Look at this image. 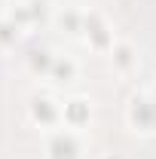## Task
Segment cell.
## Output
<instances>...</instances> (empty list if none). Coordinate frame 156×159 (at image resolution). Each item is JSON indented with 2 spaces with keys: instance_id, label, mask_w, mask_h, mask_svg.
<instances>
[{
  "instance_id": "1",
  "label": "cell",
  "mask_w": 156,
  "mask_h": 159,
  "mask_svg": "<svg viewBox=\"0 0 156 159\" xmlns=\"http://www.w3.org/2000/svg\"><path fill=\"white\" fill-rule=\"evenodd\" d=\"M28 116L34 125H40L43 132H55L61 129V101L49 92H34L31 101H28Z\"/></svg>"
},
{
  "instance_id": "2",
  "label": "cell",
  "mask_w": 156,
  "mask_h": 159,
  "mask_svg": "<svg viewBox=\"0 0 156 159\" xmlns=\"http://www.w3.org/2000/svg\"><path fill=\"white\" fill-rule=\"evenodd\" d=\"M126 119L129 125L141 132V135H153L156 132V98L147 92H135L129 98V107H126Z\"/></svg>"
},
{
  "instance_id": "3",
  "label": "cell",
  "mask_w": 156,
  "mask_h": 159,
  "mask_svg": "<svg viewBox=\"0 0 156 159\" xmlns=\"http://www.w3.org/2000/svg\"><path fill=\"white\" fill-rule=\"evenodd\" d=\"M46 159H83V141L74 129H55L46 141Z\"/></svg>"
},
{
  "instance_id": "4",
  "label": "cell",
  "mask_w": 156,
  "mask_h": 159,
  "mask_svg": "<svg viewBox=\"0 0 156 159\" xmlns=\"http://www.w3.org/2000/svg\"><path fill=\"white\" fill-rule=\"evenodd\" d=\"M107 61H110V70L117 77H132L138 70V64H141V55H138L132 40H117L107 49Z\"/></svg>"
},
{
  "instance_id": "5",
  "label": "cell",
  "mask_w": 156,
  "mask_h": 159,
  "mask_svg": "<svg viewBox=\"0 0 156 159\" xmlns=\"http://www.w3.org/2000/svg\"><path fill=\"white\" fill-rule=\"evenodd\" d=\"M83 37H86V43H89L95 52H104V55H107V49L117 43L113 31H110V25L101 19L98 12H86V21H83Z\"/></svg>"
},
{
  "instance_id": "6",
  "label": "cell",
  "mask_w": 156,
  "mask_h": 159,
  "mask_svg": "<svg viewBox=\"0 0 156 159\" xmlns=\"http://www.w3.org/2000/svg\"><path fill=\"white\" fill-rule=\"evenodd\" d=\"M92 119V104L86 98H71V101H61V122L64 129H74V132H83Z\"/></svg>"
},
{
  "instance_id": "7",
  "label": "cell",
  "mask_w": 156,
  "mask_h": 159,
  "mask_svg": "<svg viewBox=\"0 0 156 159\" xmlns=\"http://www.w3.org/2000/svg\"><path fill=\"white\" fill-rule=\"evenodd\" d=\"M83 21H86V12L74 9V6H64V9L55 12V25L67 34H83Z\"/></svg>"
},
{
  "instance_id": "8",
  "label": "cell",
  "mask_w": 156,
  "mask_h": 159,
  "mask_svg": "<svg viewBox=\"0 0 156 159\" xmlns=\"http://www.w3.org/2000/svg\"><path fill=\"white\" fill-rule=\"evenodd\" d=\"M77 74H80L77 61L67 58V55H55L52 67H49V80H55V83H74Z\"/></svg>"
},
{
  "instance_id": "9",
  "label": "cell",
  "mask_w": 156,
  "mask_h": 159,
  "mask_svg": "<svg viewBox=\"0 0 156 159\" xmlns=\"http://www.w3.org/2000/svg\"><path fill=\"white\" fill-rule=\"evenodd\" d=\"M19 34H21V28L9 19V16H6V19H0V49L12 46V43L19 40Z\"/></svg>"
},
{
  "instance_id": "10",
  "label": "cell",
  "mask_w": 156,
  "mask_h": 159,
  "mask_svg": "<svg viewBox=\"0 0 156 159\" xmlns=\"http://www.w3.org/2000/svg\"><path fill=\"white\" fill-rule=\"evenodd\" d=\"M150 95H153V98H156V86H150Z\"/></svg>"
},
{
  "instance_id": "11",
  "label": "cell",
  "mask_w": 156,
  "mask_h": 159,
  "mask_svg": "<svg viewBox=\"0 0 156 159\" xmlns=\"http://www.w3.org/2000/svg\"><path fill=\"white\" fill-rule=\"evenodd\" d=\"M107 159H113V156H107Z\"/></svg>"
}]
</instances>
